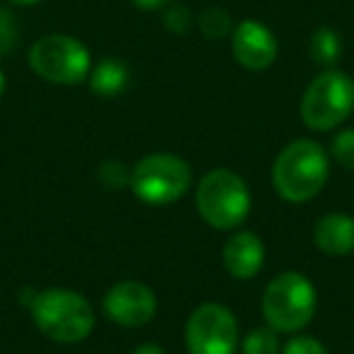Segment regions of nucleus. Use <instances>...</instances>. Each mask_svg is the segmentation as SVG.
I'll return each instance as SVG.
<instances>
[{"label": "nucleus", "mask_w": 354, "mask_h": 354, "mask_svg": "<svg viewBox=\"0 0 354 354\" xmlns=\"http://www.w3.org/2000/svg\"><path fill=\"white\" fill-rule=\"evenodd\" d=\"M328 177L330 153L313 138L291 141L272 165V187L291 204H304L318 197Z\"/></svg>", "instance_id": "f257e3e1"}, {"label": "nucleus", "mask_w": 354, "mask_h": 354, "mask_svg": "<svg viewBox=\"0 0 354 354\" xmlns=\"http://www.w3.org/2000/svg\"><path fill=\"white\" fill-rule=\"evenodd\" d=\"M35 325L49 339L75 344L90 337L95 328V308L83 294L71 289H46L30 306Z\"/></svg>", "instance_id": "f03ea898"}, {"label": "nucleus", "mask_w": 354, "mask_h": 354, "mask_svg": "<svg viewBox=\"0 0 354 354\" xmlns=\"http://www.w3.org/2000/svg\"><path fill=\"white\" fill-rule=\"evenodd\" d=\"M194 204L204 221L216 231L238 228L252 209V194L248 183L228 167L212 170L199 180Z\"/></svg>", "instance_id": "7ed1b4c3"}, {"label": "nucleus", "mask_w": 354, "mask_h": 354, "mask_svg": "<svg viewBox=\"0 0 354 354\" xmlns=\"http://www.w3.org/2000/svg\"><path fill=\"white\" fill-rule=\"evenodd\" d=\"M318 291L301 272H281L262 294V315L277 333H299L313 320Z\"/></svg>", "instance_id": "20e7f679"}, {"label": "nucleus", "mask_w": 354, "mask_h": 354, "mask_svg": "<svg viewBox=\"0 0 354 354\" xmlns=\"http://www.w3.org/2000/svg\"><path fill=\"white\" fill-rule=\"evenodd\" d=\"M131 192L148 207H167L192 187V167L175 153H151L131 167Z\"/></svg>", "instance_id": "39448f33"}, {"label": "nucleus", "mask_w": 354, "mask_h": 354, "mask_svg": "<svg viewBox=\"0 0 354 354\" xmlns=\"http://www.w3.org/2000/svg\"><path fill=\"white\" fill-rule=\"evenodd\" d=\"M354 112V80L328 68L315 75L301 97V119L310 131H333Z\"/></svg>", "instance_id": "423d86ee"}, {"label": "nucleus", "mask_w": 354, "mask_h": 354, "mask_svg": "<svg viewBox=\"0 0 354 354\" xmlns=\"http://www.w3.org/2000/svg\"><path fill=\"white\" fill-rule=\"evenodd\" d=\"M30 68L54 85H78L90 75L93 59L83 41L71 35H46L30 49Z\"/></svg>", "instance_id": "0eeeda50"}, {"label": "nucleus", "mask_w": 354, "mask_h": 354, "mask_svg": "<svg viewBox=\"0 0 354 354\" xmlns=\"http://www.w3.org/2000/svg\"><path fill=\"white\" fill-rule=\"evenodd\" d=\"M238 320L221 304H202L192 310L185 325V344L189 354H236Z\"/></svg>", "instance_id": "6e6552de"}, {"label": "nucleus", "mask_w": 354, "mask_h": 354, "mask_svg": "<svg viewBox=\"0 0 354 354\" xmlns=\"http://www.w3.org/2000/svg\"><path fill=\"white\" fill-rule=\"evenodd\" d=\"M102 310L112 323L122 328H143L156 318L158 299L148 284L138 279H124L104 294Z\"/></svg>", "instance_id": "1a4fd4ad"}, {"label": "nucleus", "mask_w": 354, "mask_h": 354, "mask_svg": "<svg viewBox=\"0 0 354 354\" xmlns=\"http://www.w3.org/2000/svg\"><path fill=\"white\" fill-rule=\"evenodd\" d=\"M231 51L245 71H267L277 61L279 44L267 25L257 20H241L231 32Z\"/></svg>", "instance_id": "9d476101"}, {"label": "nucleus", "mask_w": 354, "mask_h": 354, "mask_svg": "<svg viewBox=\"0 0 354 354\" xmlns=\"http://www.w3.org/2000/svg\"><path fill=\"white\" fill-rule=\"evenodd\" d=\"M265 265V245L252 231H238L223 245V267L233 279H252Z\"/></svg>", "instance_id": "9b49d317"}, {"label": "nucleus", "mask_w": 354, "mask_h": 354, "mask_svg": "<svg viewBox=\"0 0 354 354\" xmlns=\"http://www.w3.org/2000/svg\"><path fill=\"white\" fill-rule=\"evenodd\" d=\"M313 241L325 255L344 257L354 252V218L347 214H325L313 228Z\"/></svg>", "instance_id": "f8f14e48"}, {"label": "nucleus", "mask_w": 354, "mask_h": 354, "mask_svg": "<svg viewBox=\"0 0 354 354\" xmlns=\"http://www.w3.org/2000/svg\"><path fill=\"white\" fill-rule=\"evenodd\" d=\"M90 90L100 97H114L129 85V68L119 59H102L90 68Z\"/></svg>", "instance_id": "ddd939ff"}, {"label": "nucleus", "mask_w": 354, "mask_h": 354, "mask_svg": "<svg viewBox=\"0 0 354 354\" xmlns=\"http://www.w3.org/2000/svg\"><path fill=\"white\" fill-rule=\"evenodd\" d=\"M342 56V39L330 27H320L310 35V59L320 66H333Z\"/></svg>", "instance_id": "4468645a"}, {"label": "nucleus", "mask_w": 354, "mask_h": 354, "mask_svg": "<svg viewBox=\"0 0 354 354\" xmlns=\"http://www.w3.org/2000/svg\"><path fill=\"white\" fill-rule=\"evenodd\" d=\"M197 27L207 39H223V37H231L233 32V20L223 8H204L202 12L197 15Z\"/></svg>", "instance_id": "2eb2a0df"}, {"label": "nucleus", "mask_w": 354, "mask_h": 354, "mask_svg": "<svg viewBox=\"0 0 354 354\" xmlns=\"http://www.w3.org/2000/svg\"><path fill=\"white\" fill-rule=\"evenodd\" d=\"M277 330L267 328H255L245 335L243 339V354H279V337H277Z\"/></svg>", "instance_id": "dca6fc26"}, {"label": "nucleus", "mask_w": 354, "mask_h": 354, "mask_svg": "<svg viewBox=\"0 0 354 354\" xmlns=\"http://www.w3.org/2000/svg\"><path fill=\"white\" fill-rule=\"evenodd\" d=\"M97 180H100V185L107 189H122V187H129L131 170L124 167L122 160H104L97 170Z\"/></svg>", "instance_id": "f3484780"}, {"label": "nucleus", "mask_w": 354, "mask_h": 354, "mask_svg": "<svg viewBox=\"0 0 354 354\" xmlns=\"http://www.w3.org/2000/svg\"><path fill=\"white\" fill-rule=\"evenodd\" d=\"M17 39H20V27H17L15 12L0 6V59L15 49Z\"/></svg>", "instance_id": "a211bd4d"}, {"label": "nucleus", "mask_w": 354, "mask_h": 354, "mask_svg": "<svg viewBox=\"0 0 354 354\" xmlns=\"http://www.w3.org/2000/svg\"><path fill=\"white\" fill-rule=\"evenodd\" d=\"M330 156L342 167L354 170V129H344V131L335 133L333 143H330Z\"/></svg>", "instance_id": "6ab92c4d"}, {"label": "nucleus", "mask_w": 354, "mask_h": 354, "mask_svg": "<svg viewBox=\"0 0 354 354\" xmlns=\"http://www.w3.org/2000/svg\"><path fill=\"white\" fill-rule=\"evenodd\" d=\"M162 22H165L167 32H172V35H187V32L192 30V25H194V15L189 12L187 6L177 3V6L167 8Z\"/></svg>", "instance_id": "aec40b11"}, {"label": "nucleus", "mask_w": 354, "mask_h": 354, "mask_svg": "<svg viewBox=\"0 0 354 354\" xmlns=\"http://www.w3.org/2000/svg\"><path fill=\"white\" fill-rule=\"evenodd\" d=\"M281 354H330L320 339L310 337V335H296L284 344Z\"/></svg>", "instance_id": "412c9836"}, {"label": "nucleus", "mask_w": 354, "mask_h": 354, "mask_svg": "<svg viewBox=\"0 0 354 354\" xmlns=\"http://www.w3.org/2000/svg\"><path fill=\"white\" fill-rule=\"evenodd\" d=\"M131 3L138 8V10H158V8L167 6L170 0H131Z\"/></svg>", "instance_id": "4be33fe9"}, {"label": "nucleus", "mask_w": 354, "mask_h": 354, "mask_svg": "<svg viewBox=\"0 0 354 354\" xmlns=\"http://www.w3.org/2000/svg\"><path fill=\"white\" fill-rule=\"evenodd\" d=\"M129 354H165V349H162L160 344L146 342V344H138V347H133Z\"/></svg>", "instance_id": "5701e85b"}, {"label": "nucleus", "mask_w": 354, "mask_h": 354, "mask_svg": "<svg viewBox=\"0 0 354 354\" xmlns=\"http://www.w3.org/2000/svg\"><path fill=\"white\" fill-rule=\"evenodd\" d=\"M8 3H12V6H37L41 0H8Z\"/></svg>", "instance_id": "b1692460"}, {"label": "nucleus", "mask_w": 354, "mask_h": 354, "mask_svg": "<svg viewBox=\"0 0 354 354\" xmlns=\"http://www.w3.org/2000/svg\"><path fill=\"white\" fill-rule=\"evenodd\" d=\"M3 93H6V73L0 71V97H3Z\"/></svg>", "instance_id": "393cba45"}]
</instances>
